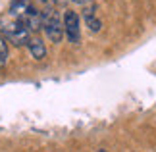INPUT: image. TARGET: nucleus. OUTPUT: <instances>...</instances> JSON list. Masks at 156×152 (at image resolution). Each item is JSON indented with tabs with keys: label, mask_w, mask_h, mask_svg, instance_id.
Wrapping results in <instances>:
<instances>
[{
	"label": "nucleus",
	"mask_w": 156,
	"mask_h": 152,
	"mask_svg": "<svg viewBox=\"0 0 156 152\" xmlns=\"http://www.w3.org/2000/svg\"><path fill=\"white\" fill-rule=\"evenodd\" d=\"M94 4L93 2H89V6L85 10H83V19H85V23H87V27L91 29L93 33H98L100 29H102V21L97 17V14H94Z\"/></svg>",
	"instance_id": "4"
},
{
	"label": "nucleus",
	"mask_w": 156,
	"mask_h": 152,
	"mask_svg": "<svg viewBox=\"0 0 156 152\" xmlns=\"http://www.w3.org/2000/svg\"><path fill=\"white\" fill-rule=\"evenodd\" d=\"M52 2H56V4H66L68 0H52Z\"/></svg>",
	"instance_id": "8"
},
{
	"label": "nucleus",
	"mask_w": 156,
	"mask_h": 152,
	"mask_svg": "<svg viewBox=\"0 0 156 152\" xmlns=\"http://www.w3.org/2000/svg\"><path fill=\"white\" fill-rule=\"evenodd\" d=\"M64 35L73 44H77L81 41V21L73 10H68L64 14Z\"/></svg>",
	"instance_id": "3"
},
{
	"label": "nucleus",
	"mask_w": 156,
	"mask_h": 152,
	"mask_svg": "<svg viewBox=\"0 0 156 152\" xmlns=\"http://www.w3.org/2000/svg\"><path fill=\"white\" fill-rule=\"evenodd\" d=\"M27 48H29V52H31V56L35 60H43L46 56V46H44V42L41 41L39 37H31V39H29Z\"/></svg>",
	"instance_id": "5"
},
{
	"label": "nucleus",
	"mask_w": 156,
	"mask_h": 152,
	"mask_svg": "<svg viewBox=\"0 0 156 152\" xmlns=\"http://www.w3.org/2000/svg\"><path fill=\"white\" fill-rule=\"evenodd\" d=\"M41 21H43V31L48 41L60 42L64 39V21L60 19L56 8L52 6V0H48L41 8Z\"/></svg>",
	"instance_id": "1"
},
{
	"label": "nucleus",
	"mask_w": 156,
	"mask_h": 152,
	"mask_svg": "<svg viewBox=\"0 0 156 152\" xmlns=\"http://www.w3.org/2000/svg\"><path fill=\"white\" fill-rule=\"evenodd\" d=\"M6 62H8V44H6V39L0 35V68H4Z\"/></svg>",
	"instance_id": "6"
},
{
	"label": "nucleus",
	"mask_w": 156,
	"mask_h": 152,
	"mask_svg": "<svg viewBox=\"0 0 156 152\" xmlns=\"http://www.w3.org/2000/svg\"><path fill=\"white\" fill-rule=\"evenodd\" d=\"M69 2H73V4H83V6H85L89 0H69Z\"/></svg>",
	"instance_id": "7"
},
{
	"label": "nucleus",
	"mask_w": 156,
	"mask_h": 152,
	"mask_svg": "<svg viewBox=\"0 0 156 152\" xmlns=\"http://www.w3.org/2000/svg\"><path fill=\"white\" fill-rule=\"evenodd\" d=\"M0 27H2V35L8 42H12L16 46H27L29 39H31V33L27 31V27L21 21L12 17L8 12L0 17Z\"/></svg>",
	"instance_id": "2"
},
{
	"label": "nucleus",
	"mask_w": 156,
	"mask_h": 152,
	"mask_svg": "<svg viewBox=\"0 0 156 152\" xmlns=\"http://www.w3.org/2000/svg\"><path fill=\"white\" fill-rule=\"evenodd\" d=\"M97 152H108V150H104V148H100V150H97Z\"/></svg>",
	"instance_id": "9"
}]
</instances>
